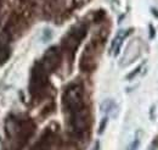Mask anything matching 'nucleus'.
<instances>
[{
	"label": "nucleus",
	"instance_id": "nucleus-7",
	"mask_svg": "<svg viewBox=\"0 0 158 150\" xmlns=\"http://www.w3.org/2000/svg\"><path fill=\"white\" fill-rule=\"evenodd\" d=\"M140 70H141V66H139L138 68H136V71H134L133 73H130V75L128 76L127 78H128V79H131V78H133L134 76H136V75H138V73H139V72H140Z\"/></svg>",
	"mask_w": 158,
	"mask_h": 150
},
{
	"label": "nucleus",
	"instance_id": "nucleus-8",
	"mask_svg": "<svg viewBox=\"0 0 158 150\" xmlns=\"http://www.w3.org/2000/svg\"><path fill=\"white\" fill-rule=\"evenodd\" d=\"M150 150H158V144H157V143H153V144L151 145Z\"/></svg>",
	"mask_w": 158,
	"mask_h": 150
},
{
	"label": "nucleus",
	"instance_id": "nucleus-6",
	"mask_svg": "<svg viewBox=\"0 0 158 150\" xmlns=\"http://www.w3.org/2000/svg\"><path fill=\"white\" fill-rule=\"evenodd\" d=\"M107 121H108V120H107V117H105V118H103V121L101 122V125H100V130H99L100 134H101L102 132L105 131V127L107 126Z\"/></svg>",
	"mask_w": 158,
	"mask_h": 150
},
{
	"label": "nucleus",
	"instance_id": "nucleus-1",
	"mask_svg": "<svg viewBox=\"0 0 158 150\" xmlns=\"http://www.w3.org/2000/svg\"><path fill=\"white\" fill-rule=\"evenodd\" d=\"M62 104L67 113H74L84 108V90L79 84L69 86L62 95Z\"/></svg>",
	"mask_w": 158,
	"mask_h": 150
},
{
	"label": "nucleus",
	"instance_id": "nucleus-2",
	"mask_svg": "<svg viewBox=\"0 0 158 150\" xmlns=\"http://www.w3.org/2000/svg\"><path fill=\"white\" fill-rule=\"evenodd\" d=\"M69 127L76 134H83L90 127V113L85 106L69 113Z\"/></svg>",
	"mask_w": 158,
	"mask_h": 150
},
{
	"label": "nucleus",
	"instance_id": "nucleus-4",
	"mask_svg": "<svg viewBox=\"0 0 158 150\" xmlns=\"http://www.w3.org/2000/svg\"><path fill=\"white\" fill-rule=\"evenodd\" d=\"M128 33H129V32H125V31H122V32H119L118 36L114 38V40L112 42V46H111V50H112V53H113L114 55H118L119 49H120V46H122V44H123V40L127 38Z\"/></svg>",
	"mask_w": 158,
	"mask_h": 150
},
{
	"label": "nucleus",
	"instance_id": "nucleus-3",
	"mask_svg": "<svg viewBox=\"0 0 158 150\" xmlns=\"http://www.w3.org/2000/svg\"><path fill=\"white\" fill-rule=\"evenodd\" d=\"M60 61H61V55H60L59 49L56 46H52L45 53L43 61L40 64L44 66L46 71H55L59 67Z\"/></svg>",
	"mask_w": 158,
	"mask_h": 150
},
{
	"label": "nucleus",
	"instance_id": "nucleus-5",
	"mask_svg": "<svg viewBox=\"0 0 158 150\" xmlns=\"http://www.w3.org/2000/svg\"><path fill=\"white\" fill-rule=\"evenodd\" d=\"M113 108H114V103H113L112 100H106V101L101 105V110H102L103 113H110Z\"/></svg>",
	"mask_w": 158,
	"mask_h": 150
}]
</instances>
